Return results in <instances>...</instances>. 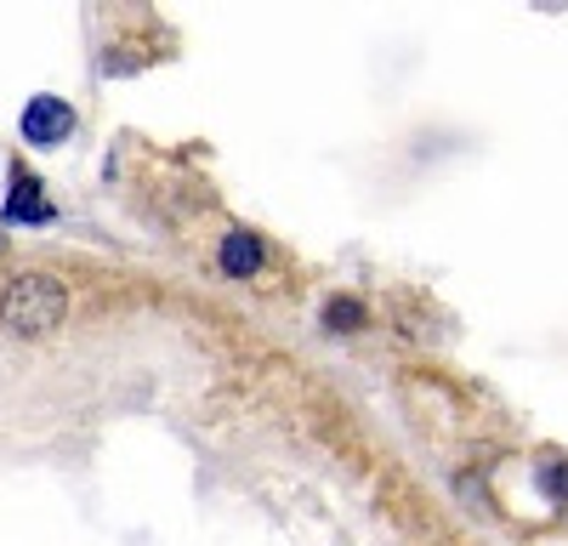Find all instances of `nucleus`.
<instances>
[{
  "mask_svg": "<svg viewBox=\"0 0 568 546\" xmlns=\"http://www.w3.org/2000/svg\"><path fill=\"white\" fill-rule=\"evenodd\" d=\"M324 325H329V331H342V336H347V331H364V302H353V296H329V302H324Z\"/></svg>",
  "mask_w": 568,
  "mask_h": 546,
  "instance_id": "obj_5",
  "label": "nucleus"
},
{
  "mask_svg": "<svg viewBox=\"0 0 568 546\" xmlns=\"http://www.w3.org/2000/svg\"><path fill=\"white\" fill-rule=\"evenodd\" d=\"M546 489H551L557 501H568V462H557V467L546 473Z\"/></svg>",
  "mask_w": 568,
  "mask_h": 546,
  "instance_id": "obj_6",
  "label": "nucleus"
},
{
  "mask_svg": "<svg viewBox=\"0 0 568 546\" xmlns=\"http://www.w3.org/2000/svg\"><path fill=\"white\" fill-rule=\"evenodd\" d=\"M69 131H74V109L63 98H34L23 109V136H29V143H40V149H58Z\"/></svg>",
  "mask_w": 568,
  "mask_h": 546,
  "instance_id": "obj_2",
  "label": "nucleus"
},
{
  "mask_svg": "<svg viewBox=\"0 0 568 546\" xmlns=\"http://www.w3.org/2000/svg\"><path fill=\"white\" fill-rule=\"evenodd\" d=\"M262 262H267V251H262V240L251 234V228H233V234L222 240V267L233 273V280H256Z\"/></svg>",
  "mask_w": 568,
  "mask_h": 546,
  "instance_id": "obj_4",
  "label": "nucleus"
},
{
  "mask_svg": "<svg viewBox=\"0 0 568 546\" xmlns=\"http://www.w3.org/2000/svg\"><path fill=\"white\" fill-rule=\"evenodd\" d=\"M7 222H52V200L29 165H12L7 176Z\"/></svg>",
  "mask_w": 568,
  "mask_h": 546,
  "instance_id": "obj_3",
  "label": "nucleus"
},
{
  "mask_svg": "<svg viewBox=\"0 0 568 546\" xmlns=\"http://www.w3.org/2000/svg\"><path fill=\"white\" fill-rule=\"evenodd\" d=\"M69 313V291L52 273H18V280L0 291V331L18 342H40L63 325Z\"/></svg>",
  "mask_w": 568,
  "mask_h": 546,
  "instance_id": "obj_1",
  "label": "nucleus"
}]
</instances>
